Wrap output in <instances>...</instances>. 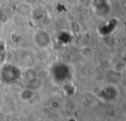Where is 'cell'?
<instances>
[{
    "instance_id": "cell-4",
    "label": "cell",
    "mask_w": 126,
    "mask_h": 121,
    "mask_svg": "<svg viewBox=\"0 0 126 121\" xmlns=\"http://www.w3.org/2000/svg\"><path fill=\"white\" fill-rule=\"evenodd\" d=\"M2 1H3V0H0V5L2 4Z\"/></svg>"
},
{
    "instance_id": "cell-1",
    "label": "cell",
    "mask_w": 126,
    "mask_h": 121,
    "mask_svg": "<svg viewBox=\"0 0 126 121\" xmlns=\"http://www.w3.org/2000/svg\"><path fill=\"white\" fill-rule=\"evenodd\" d=\"M21 78V70L14 64H4L0 70V79L5 84H14Z\"/></svg>"
},
{
    "instance_id": "cell-3",
    "label": "cell",
    "mask_w": 126,
    "mask_h": 121,
    "mask_svg": "<svg viewBox=\"0 0 126 121\" xmlns=\"http://www.w3.org/2000/svg\"><path fill=\"white\" fill-rule=\"evenodd\" d=\"M6 59V50H5V46L0 45V64H4Z\"/></svg>"
},
{
    "instance_id": "cell-2",
    "label": "cell",
    "mask_w": 126,
    "mask_h": 121,
    "mask_svg": "<svg viewBox=\"0 0 126 121\" xmlns=\"http://www.w3.org/2000/svg\"><path fill=\"white\" fill-rule=\"evenodd\" d=\"M34 42L38 47L45 48L50 43V36L45 30H38L34 34Z\"/></svg>"
}]
</instances>
